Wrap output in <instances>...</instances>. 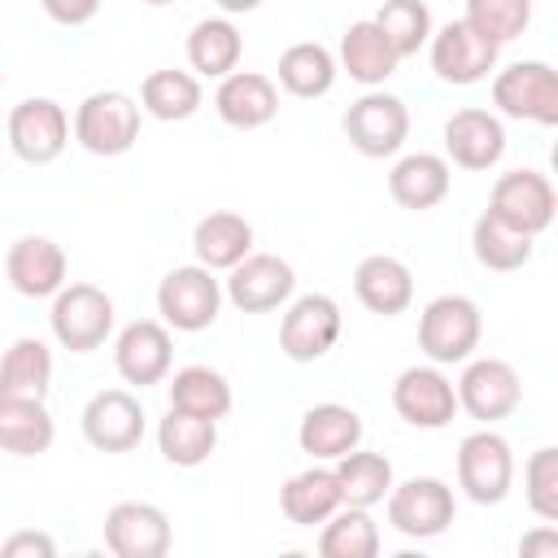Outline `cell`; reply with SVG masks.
<instances>
[{"instance_id": "cell-1", "label": "cell", "mask_w": 558, "mask_h": 558, "mask_svg": "<svg viewBox=\"0 0 558 558\" xmlns=\"http://www.w3.org/2000/svg\"><path fill=\"white\" fill-rule=\"evenodd\" d=\"M480 331H484V318H480V305L462 292H445V296H432L418 314V349L436 362V366H453V362H466L475 349H480Z\"/></svg>"}, {"instance_id": "cell-2", "label": "cell", "mask_w": 558, "mask_h": 558, "mask_svg": "<svg viewBox=\"0 0 558 558\" xmlns=\"http://www.w3.org/2000/svg\"><path fill=\"white\" fill-rule=\"evenodd\" d=\"M140 100H131L118 87L92 92L78 100L74 109V140L92 153V157H122L135 148L140 140Z\"/></svg>"}, {"instance_id": "cell-3", "label": "cell", "mask_w": 558, "mask_h": 558, "mask_svg": "<svg viewBox=\"0 0 558 558\" xmlns=\"http://www.w3.org/2000/svg\"><path fill=\"white\" fill-rule=\"evenodd\" d=\"M52 336L70 353H92L113 331V296L96 283H65L48 310Z\"/></svg>"}, {"instance_id": "cell-4", "label": "cell", "mask_w": 558, "mask_h": 558, "mask_svg": "<svg viewBox=\"0 0 558 558\" xmlns=\"http://www.w3.org/2000/svg\"><path fill=\"white\" fill-rule=\"evenodd\" d=\"M458 488L475 506H501L514 488V453L510 440L497 436L488 423L458 445Z\"/></svg>"}, {"instance_id": "cell-5", "label": "cell", "mask_w": 558, "mask_h": 558, "mask_svg": "<svg viewBox=\"0 0 558 558\" xmlns=\"http://www.w3.org/2000/svg\"><path fill=\"white\" fill-rule=\"evenodd\" d=\"M218 310H222V283L201 262L174 266L157 283V314L174 331H205L218 323Z\"/></svg>"}, {"instance_id": "cell-6", "label": "cell", "mask_w": 558, "mask_h": 558, "mask_svg": "<svg viewBox=\"0 0 558 558\" xmlns=\"http://www.w3.org/2000/svg\"><path fill=\"white\" fill-rule=\"evenodd\" d=\"M493 105L506 118L558 126V74L545 61H514L493 74Z\"/></svg>"}, {"instance_id": "cell-7", "label": "cell", "mask_w": 558, "mask_h": 558, "mask_svg": "<svg viewBox=\"0 0 558 558\" xmlns=\"http://www.w3.org/2000/svg\"><path fill=\"white\" fill-rule=\"evenodd\" d=\"M340 126H344L349 144H353L362 157H392V153H401V144L410 140V109H405L401 96L371 87L366 96H357V100L344 109Z\"/></svg>"}, {"instance_id": "cell-8", "label": "cell", "mask_w": 558, "mask_h": 558, "mask_svg": "<svg viewBox=\"0 0 558 558\" xmlns=\"http://www.w3.org/2000/svg\"><path fill=\"white\" fill-rule=\"evenodd\" d=\"M388 523L410 541H432L453 523V488L436 475H410L388 488Z\"/></svg>"}, {"instance_id": "cell-9", "label": "cell", "mask_w": 558, "mask_h": 558, "mask_svg": "<svg viewBox=\"0 0 558 558\" xmlns=\"http://www.w3.org/2000/svg\"><path fill=\"white\" fill-rule=\"evenodd\" d=\"M340 327H344L340 305L327 292H305L283 310L279 349H283L288 362H318V357H327L336 349Z\"/></svg>"}, {"instance_id": "cell-10", "label": "cell", "mask_w": 558, "mask_h": 558, "mask_svg": "<svg viewBox=\"0 0 558 558\" xmlns=\"http://www.w3.org/2000/svg\"><path fill=\"white\" fill-rule=\"evenodd\" d=\"M453 392H458V410H466L480 423H497L514 414L523 401L519 371L506 357H466Z\"/></svg>"}, {"instance_id": "cell-11", "label": "cell", "mask_w": 558, "mask_h": 558, "mask_svg": "<svg viewBox=\"0 0 558 558\" xmlns=\"http://www.w3.org/2000/svg\"><path fill=\"white\" fill-rule=\"evenodd\" d=\"M497 44L484 39L475 26H466L462 17L458 22H445L440 31H432L427 39V57H432V70L440 83H453V87H471V83H484L493 70H497Z\"/></svg>"}, {"instance_id": "cell-12", "label": "cell", "mask_w": 558, "mask_h": 558, "mask_svg": "<svg viewBox=\"0 0 558 558\" xmlns=\"http://www.w3.org/2000/svg\"><path fill=\"white\" fill-rule=\"evenodd\" d=\"M4 140L26 166H48L70 144V113L48 96H31V100L13 105L9 122H4Z\"/></svg>"}, {"instance_id": "cell-13", "label": "cell", "mask_w": 558, "mask_h": 558, "mask_svg": "<svg viewBox=\"0 0 558 558\" xmlns=\"http://www.w3.org/2000/svg\"><path fill=\"white\" fill-rule=\"evenodd\" d=\"M488 214L536 240L558 214V192L541 170H506L488 192Z\"/></svg>"}, {"instance_id": "cell-14", "label": "cell", "mask_w": 558, "mask_h": 558, "mask_svg": "<svg viewBox=\"0 0 558 558\" xmlns=\"http://www.w3.org/2000/svg\"><path fill=\"white\" fill-rule=\"evenodd\" d=\"M292 288H296V270L279 253H248L227 270L222 296L244 314H266L279 310L292 296Z\"/></svg>"}, {"instance_id": "cell-15", "label": "cell", "mask_w": 558, "mask_h": 558, "mask_svg": "<svg viewBox=\"0 0 558 558\" xmlns=\"http://www.w3.org/2000/svg\"><path fill=\"white\" fill-rule=\"evenodd\" d=\"M392 410L410 423V427H423V432H440L453 423L458 414V392H453V379L440 375V366H405L392 384Z\"/></svg>"}, {"instance_id": "cell-16", "label": "cell", "mask_w": 558, "mask_h": 558, "mask_svg": "<svg viewBox=\"0 0 558 558\" xmlns=\"http://www.w3.org/2000/svg\"><path fill=\"white\" fill-rule=\"evenodd\" d=\"M83 440L100 453H131L144 440V405L126 388H100L83 405Z\"/></svg>"}, {"instance_id": "cell-17", "label": "cell", "mask_w": 558, "mask_h": 558, "mask_svg": "<svg viewBox=\"0 0 558 558\" xmlns=\"http://www.w3.org/2000/svg\"><path fill=\"white\" fill-rule=\"evenodd\" d=\"M170 541V519L153 501H118L105 514V545L118 558H166Z\"/></svg>"}, {"instance_id": "cell-18", "label": "cell", "mask_w": 558, "mask_h": 558, "mask_svg": "<svg viewBox=\"0 0 558 558\" xmlns=\"http://www.w3.org/2000/svg\"><path fill=\"white\" fill-rule=\"evenodd\" d=\"M170 362H174V340H170V327L157 318H135L113 340V366L135 388L161 384L170 375Z\"/></svg>"}, {"instance_id": "cell-19", "label": "cell", "mask_w": 558, "mask_h": 558, "mask_svg": "<svg viewBox=\"0 0 558 558\" xmlns=\"http://www.w3.org/2000/svg\"><path fill=\"white\" fill-rule=\"evenodd\" d=\"M506 153V126L488 109H458L445 122V161L458 170H493Z\"/></svg>"}, {"instance_id": "cell-20", "label": "cell", "mask_w": 558, "mask_h": 558, "mask_svg": "<svg viewBox=\"0 0 558 558\" xmlns=\"http://www.w3.org/2000/svg\"><path fill=\"white\" fill-rule=\"evenodd\" d=\"M65 248L48 235H22L9 244V257H4V275L13 283V292L39 301V296H57L65 288Z\"/></svg>"}, {"instance_id": "cell-21", "label": "cell", "mask_w": 558, "mask_h": 558, "mask_svg": "<svg viewBox=\"0 0 558 558\" xmlns=\"http://www.w3.org/2000/svg\"><path fill=\"white\" fill-rule=\"evenodd\" d=\"M214 109H218V118L227 126L257 131V126L275 122V113H279V87H275V78H266L257 70H231V74L218 78Z\"/></svg>"}, {"instance_id": "cell-22", "label": "cell", "mask_w": 558, "mask_h": 558, "mask_svg": "<svg viewBox=\"0 0 558 558\" xmlns=\"http://www.w3.org/2000/svg\"><path fill=\"white\" fill-rule=\"evenodd\" d=\"M353 292H357V301H362L371 314L397 318V314H405L410 301H414V275H410V266H405L401 257H392V253H371V257H362L357 270H353Z\"/></svg>"}, {"instance_id": "cell-23", "label": "cell", "mask_w": 558, "mask_h": 558, "mask_svg": "<svg viewBox=\"0 0 558 558\" xmlns=\"http://www.w3.org/2000/svg\"><path fill=\"white\" fill-rule=\"evenodd\" d=\"M296 445H301V453H310L314 462H336L340 453H349V449L362 445V414L349 410V405H340V401L310 405V410L301 414Z\"/></svg>"}, {"instance_id": "cell-24", "label": "cell", "mask_w": 558, "mask_h": 558, "mask_svg": "<svg viewBox=\"0 0 558 558\" xmlns=\"http://www.w3.org/2000/svg\"><path fill=\"white\" fill-rule=\"evenodd\" d=\"M449 183H453V170L440 153H405L388 170V196L401 209H414V214L436 209L449 196Z\"/></svg>"}, {"instance_id": "cell-25", "label": "cell", "mask_w": 558, "mask_h": 558, "mask_svg": "<svg viewBox=\"0 0 558 558\" xmlns=\"http://www.w3.org/2000/svg\"><path fill=\"white\" fill-rule=\"evenodd\" d=\"M397 48L388 44V35L375 26V17H362V22H349L344 35H340V70L362 83V87H379L384 78L397 74Z\"/></svg>"}, {"instance_id": "cell-26", "label": "cell", "mask_w": 558, "mask_h": 558, "mask_svg": "<svg viewBox=\"0 0 558 558\" xmlns=\"http://www.w3.org/2000/svg\"><path fill=\"white\" fill-rule=\"evenodd\" d=\"M57 440V423L39 397H0V449L17 458H39Z\"/></svg>"}, {"instance_id": "cell-27", "label": "cell", "mask_w": 558, "mask_h": 558, "mask_svg": "<svg viewBox=\"0 0 558 558\" xmlns=\"http://www.w3.org/2000/svg\"><path fill=\"white\" fill-rule=\"evenodd\" d=\"M240 57H244V35L227 13L201 17L187 31V65L196 78H222V74L240 70Z\"/></svg>"}, {"instance_id": "cell-28", "label": "cell", "mask_w": 558, "mask_h": 558, "mask_svg": "<svg viewBox=\"0 0 558 558\" xmlns=\"http://www.w3.org/2000/svg\"><path fill=\"white\" fill-rule=\"evenodd\" d=\"M340 506L344 501H340V488H336L331 466H305V471L288 475L283 488H279V510L296 527H314V523L331 519Z\"/></svg>"}, {"instance_id": "cell-29", "label": "cell", "mask_w": 558, "mask_h": 558, "mask_svg": "<svg viewBox=\"0 0 558 558\" xmlns=\"http://www.w3.org/2000/svg\"><path fill=\"white\" fill-rule=\"evenodd\" d=\"M192 248H196V262L209 266V270H231L240 257L253 253V227L244 214L235 209H214L196 222L192 231Z\"/></svg>"}, {"instance_id": "cell-30", "label": "cell", "mask_w": 558, "mask_h": 558, "mask_svg": "<svg viewBox=\"0 0 558 558\" xmlns=\"http://www.w3.org/2000/svg\"><path fill=\"white\" fill-rule=\"evenodd\" d=\"M336 74H340V65H336L331 48H323V44H314V39L288 44V48L279 52V87H283L288 96H296V100H318V96H327V92L336 87Z\"/></svg>"}, {"instance_id": "cell-31", "label": "cell", "mask_w": 558, "mask_h": 558, "mask_svg": "<svg viewBox=\"0 0 558 558\" xmlns=\"http://www.w3.org/2000/svg\"><path fill=\"white\" fill-rule=\"evenodd\" d=\"M157 449L170 466H201L209 462V453L218 449V423L214 418H201V414H187V410H166V418L157 423Z\"/></svg>"}, {"instance_id": "cell-32", "label": "cell", "mask_w": 558, "mask_h": 558, "mask_svg": "<svg viewBox=\"0 0 558 558\" xmlns=\"http://www.w3.org/2000/svg\"><path fill=\"white\" fill-rule=\"evenodd\" d=\"M331 475H336L340 501H344V506H366V510L379 506V501L388 497V488L397 484L392 462H388L384 453H371V449H349V453H340L336 466H331Z\"/></svg>"}, {"instance_id": "cell-33", "label": "cell", "mask_w": 558, "mask_h": 558, "mask_svg": "<svg viewBox=\"0 0 558 558\" xmlns=\"http://www.w3.org/2000/svg\"><path fill=\"white\" fill-rule=\"evenodd\" d=\"M52 353L39 336H17L0 357V397H48Z\"/></svg>"}, {"instance_id": "cell-34", "label": "cell", "mask_w": 558, "mask_h": 558, "mask_svg": "<svg viewBox=\"0 0 558 558\" xmlns=\"http://www.w3.org/2000/svg\"><path fill=\"white\" fill-rule=\"evenodd\" d=\"M201 105H205V92L192 70H153L140 83V109L153 113L157 122H187Z\"/></svg>"}, {"instance_id": "cell-35", "label": "cell", "mask_w": 558, "mask_h": 558, "mask_svg": "<svg viewBox=\"0 0 558 558\" xmlns=\"http://www.w3.org/2000/svg\"><path fill=\"white\" fill-rule=\"evenodd\" d=\"M166 388H170L174 410H187V414H201V418H214V423L231 414V384L214 366H201V362L179 366Z\"/></svg>"}, {"instance_id": "cell-36", "label": "cell", "mask_w": 558, "mask_h": 558, "mask_svg": "<svg viewBox=\"0 0 558 558\" xmlns=\"http://www.w3.org/2000/svg\"><path fill=\"white\" fill-rule=\"evenodd\" d=\"M471 248H475V262L484 270H497V275H510V270H523L532 262V235L514 231L510 222H501L497 214H480L475 227H471Z\"/></svg>"}, {"instance_id": "cell-37", "label": "cell", "mask_w": 558, "mask_h": 558, "mask_svg": "<svg viewBox=\"0 0 558 558\" xmlns=\"http://www.w3.org/2000/svg\"><path fill=\"white\" fill-rule=\"evenodd\" d=\"M323 558H375L379 554V527L366 506H340L331 519H323L318 532Z\"/></svg>"}, {"instance_id": "cell-38", "label": "cell", "mask_w": 558, "mask_h": 558, "mask_svg": "<svg viewBox=\"0 0 558 558\" xmlns=\"http://www.w3.org/2000/svg\"><path fill=\"white\" fill-rule=\"evenodd\" d=\"M375 26L388 35L397 57H414L432 39V9L427 0H384L375 13Z\"/></svg>"}, {"instance_id": "cell-39", "label": "cell", "mask_w": 558, "mask_h": 558, "mask_svg": "<svg viewBox=\"0 0 558 558\" xmlns=\"http://www.w3.org/2000/svg\"><path fill=\"white\" fill-rule=\"evenodd\" d=\"M466 26H475L484 39H493L497 48L519 39L532 22V0H466V13H462Z\"/></svg>"}, {"instance_id": "cell-40", "label": "cell", "mask_w": 558, "mask_h": 558, "mask_svg": "<svg viewBox=\"0 0 558 558\" xmlns=\"http://www.w3.org/2000/svg\"><path fill=\"white\" fill-rule=\"evenodd\" d=\"M523 493L536 519L558 523V449L541 445L523 466Z\"/></svg>"}, {"instance_id": "cell-41", "label": "cell", "mask_w": 558, "mask_h": 558, "mask_svg": "<svg viewBox=\"0 0 558 558\" xmlns=\"http://www.w3.org/2000/svg\"><path fill=\"white\" fill-rule=\"evenodd\" d=\"M39 9L57 22V26H87L100 13V0H39Z\"/></svg>"}, {"instance_id": "cell-42", "label": "cell", "mask_w": 558, "mask_h": 558, "mask_svg": "<svg viewBox=\"0 0 558 558\" xmlns=\"http://www.w3.org/2000/svg\"><path fill=\"white\" fill-rule=\"evenodd\" d=\"M57 541L48 532H13L4 541V558H52Z\"/></svg>"}, {"instance_id": "cell-43", "label": "cell", "mask_w": 558, "mask_h": 558, "mask_svg": "<svg viewBox=\"0 0 558 558\" xmlns=\"http://www.w3.org/2000/svg\"><path fill=\"white\" fill-rule=\"evenodd\" d=\"M519 554H558V527L554 523H541V532H532V536L519 541Z\"/></svg>"}, {"instance_id": "cell-44", "label": "cell", "mask_w": 558, "mask_h": 558, "mask_svg": "<svg viewBox=\"0 0 558 558\" xmlns=\"http://www.w3.org/2000/svg\"><path fill=\"white\" fill-rule=\"evenodd\" d=\"M227 17H235V13H253V9H262V0H214Z\"/></svg>"}, {"instance_id": "cell-45", "label": "cell", "mask_w": 558, "mask_h": 558, "mask_svg": "<svg viewBox=\"0 0 558 558\" xmlns=\"http://www.w3.org/2000/svg\"><path fill=\"white\" fill-rule=\"evenodd\" d=\"M144 4H174V0H144Z\"/></svg>"}, {"instance_id": "cell-46", "label": "cell", "mask_w": 558, "mask_h": 558, "mask_svg": "<svg viewBox=\"0 0 558 558\" xmlns=\"http://www.w3.org/2000/svg\"><path fill=\"white\" fill-rule=\"evenodd\" d=\"M0 87H4V70H0Z\"/></svg>"}]
</instances>
